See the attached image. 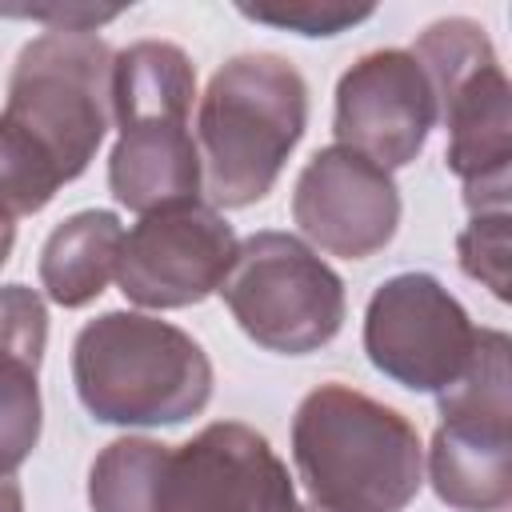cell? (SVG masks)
I'll return each mask as SVG.
<instances>
[{
	"label": "cell",
	"instance_id": "6da1fadb",
	"mask_svg": "<svg viewBox=\"0 0 512 512\" xmlns=\"http://www.w3.org/2000/svg\"><path fill=\"white\" fill-rule=\"evenodd\" d=\"M292 464L320 512H404L424 484L416 424L340 380L296 404Z\"/></svg>",
	"mask_w": 512,
	"mask_h": 512
},
{
	"label": "cell",
	"instance_id": "7a4b0ae2",
	"mask_svg": "<svg viewBox=\"0 0 512 512\" xmlns=\"http://www.w3.org/2000/svg\"><path fill=\"white\" fill-rule=\"evenodd\" d=\"M308 128V80L276 52L220 64L196 104L200 196L212 208H248L272 192Z\"/></svg>",
	"mask_w": 512,
	"mask_h": 512
},
{
	"label": "cell",
	"instance_id": "3957f363",
	"mask_svg": "<svg viewBox=\"0 0 512 512\" xmlns=\"http://www.w3.org/2000/svg\"><path fill=\"white\" fill-rule=\"evenodd\" d=\"M72 384L96 424L168 428L208 408L216 376L184 328L116 308L76 332Z\"/></svg>",
	"mask_w": 512,
	"mask_h": 512
},
{
	"label": "cell",
	"instance_id": "277c9868",
	"mask_svg": "<svg viewBox=\"0 0 512 512\" xmlns=\"http://www.w3.org/2000/svg\"><path fill=\"white\" fill-rule=\"evenodd\" d=\"M112 124V48L96 32L32 36L8 76L0 136L60 192L88 172Z\"/></svg>",
	"mask_w": 512,
	"mask_h": 512
},
{
	"label": "cell",
	"instance_id": "5b68a950",
	"mask_svg": "<svg viewBox=\"0 0 512 512\" xmlns=\"http://www.w3.org/2000/svg\"><path fill=\"white\" fill-rule=\"evenodd\" d=\"M436 96L448 132L444 164L464 188L472 216L508 212L512 192V88L488 32L468 16L428 24L408 48Z\"/></svg>",
	"mask_w": 512,
	"mask_h": 512
},
{
	"label": "cell",
	"instance_id": "8992f818",
	"mask_svg": "<svg viewBox=\"0 0 512 512\" xmlns=\"http://www.w3.org/2000/svg\"><path fill=\"white\" fill-rule=\"evenodd\" d=\"M220 296L240 332L280 356H308L332 344L348 316L344 280L292 232H252L240 240Z\"/></svg>",
	"mask_w": 512,
	"mask_h": 512
},
{
	"label": "cell",
	"instance_id": "52a82bcc",
	"mask_svg": "<svg viewBox=\"0 0 512 512\" xmlns=\"http://www.w3.org/2000/svg\"><path fill=\"white\" fill-rule=\"evenodd\" d=\"M480 328L432 272L388 276L364 308L368 364L408 392H444L472 360Z\"/></svg>",
	"mask_w": 512,
	"mask_h": 512
},
{
	"label": "cell",
	"instance_id": "ba28073f",
	"mask_svg": "<svg viewBox=\"0 0 512 512\" xmlns=\"http://www.w3.org/2000/svg\"><path fill=\"white\" fill-rule=\"evenodd\" d=\"M236 232L212 204H176L140 216L124 232L116 284L128 304L172 312L220 292L236 260Z\"/></svg>",
	"mask_w": 512,
	"mask_h": 512
},
{
	"label": "cell",
	"instance_id": "9c48e42d",
	"mask_svg": "<svg viewBox=\"0 0 512 512\" xmlns=\"http://www.w3.org/2000/svg\"><path fill=\"white\" fill-rule=\"evenodd\" d=\"M156 512H308L276 448L240 420H216L168 448Z\"/></svg>",
	"mask_w": 512,
	"mask_h": 512
},
{
	"label": "cell",
	"instance_id": "30bf717a",
	"mask_svg": "<svg viewBox=\"0 0 512 512\" xmlns=\"http://www.w3.org/2000/svg\"><path fill=\"white\" fill-rule=\"evenodd\" d=\"M436 128V96L408 48L364 52L336 84L332 132L384 172L408 168Z\"/></svg>",
	"mask_w": 512,
	"mask_h": 512
},
{
	"label": "cell",
	"instance_id": "8fae6325",
	"mask_svg": "<svg viewBox=\"0 0 512 512\" xmlns=\"http://www.w3.org/2000/svg\"><path fill=\"white\" fill-rule=\"evenodd\" d=\"M292 220L320 252L368 260L400 228V188L352 148H316L292 188Z\"/></svg>",
	"mask_w": 512,
	"mask_h": 512
},
{
	"label": "cell",
	"instance_id": "7c38bea8",
	"mask_svg": "<svg viewBox=\"0 0 512 512\" xmlns=\"http://www.w3.org/2000/svg\"><path fill=\"white\" fill-rule=\"evenodd\" d=\"M48 348V308L28 284H0V476L40 444V364Z\"/></svg>",
	"mask_w": 512,
	"mask_h": 512
},
{
	"label": "cell",
	"instance_id": "4fadbf2b",
	"mask_svg": "<svg viewBox=\"0 0 512 512\" xmlns=\"http://www.w3.org/2000/svg\"><path fill=\"white\" fill-rule=\"evenodd\" d=\"M108 192L128 212H160L200 200V148L188 124L152 120L120 128L108 152Z\"/></svg>",
	"mask_w": 512,
	"mask_h": 512
},
{
	"label": "cell",
	"instance_id": "5bb4252c",
	"mask_svg": "<svg viewBox=\"0 0 512 512\" xmlns=\"http://www.w3.org/2000/svg\"><path fill=\"white\" fill-rule=\"evenodd\" d=\"M428 484L456 512L512 504V424L440 420L428 444Z\"/></svg>",
	"mask_w": 512,
	"mask_h": 512
},
{
	"label": "cell",
	"instance_id": "9a60e30c",
	"mask_svg": "<svg viewBox=\"0 0 512 512\" xmlns=\"http://www.w3.org/2000/svg\"><path fill=\"white\" fill-rule=\"evenodd\" d=\"M124 248V224L108 208H84L60 220L40 248V288L60 308L92 304L108 280H116Z\"/></svg>",
	"mask_w": 512,
	"mask_h": 512
},
{
	"label": "cell",
	"instance_id": "2e32d148",
	"mask_svg": "<svg viewBox=\"0 0 512 512\" xmlns=\"http://www.w3.org/2000/svg\"><path fill=\"white\" fill-rule=\"evenodd\" d=\"M196 100V68L172 40H136L112 52V124H188Z\"/></svg>",
	"mask_w": 512,
	"mask_h": 512
},
{
	"label": "cell",
	"instance_id": "e0dca14e",
	"mask_svg": "<svg viewBox=\"0 0 512 512\" xmlns=\"http://www.w3.org/2000/svg\"><path fill=\"white\" fill-rule=\"evenodd\" d=\"M172 444L148 436H120L104 444L88 468L92 512H156V488Z\"/></svg>",
	"mask_w": 512,
	"mask_h": 512
},
{
	"label": "cell",
	"instance_id": "ac0fdd59",
	"mask_svg": "<svg viewBox=\"0 0 512 512\" xmlns=\"http://www.w3.org/2000/svg\"><path fill=\"white\" fill-rule=\"evenodd\" d=\"M512 340L500 328H480L472 360L464 372L436 392L440 420H484V424H512V372H508Z\"/></svg>",
	"mask_w": 512,
	"mask_h": 512
},
{
	"label": "cell",
	"instance_id": "d6986e66",
	"mask_svg": "<svg viewBox=\"0 0 512 512\" xmlns=\"http://www.w3.org/2000/svg\"><path fill=\"white\" fill-rule=\"evenodd\" d=\"M236 12L256 24L296 32V36H340V32L364 24L376 8L344 4V0H276V4H240Z\"/></svg>",
	"mask_w": 512,
	"mask_h": 512
},
{
	"label": "cell",
	"instance_id": "ffe728a7",
	"mask_svg": "<svg viewBox=\"0 0 512 512\" xmlns=\"http://www.w3.org/2000/svg\"><path fill=\"white\" fill-rule=\"evenodd\" d=\"M456 256L464 276L480 280L496 300H508V212L472 216L456 236Z\"/></svg>",
	"mask_w": 512,
	"mask_h": 512
},
{
	"label": "cell",
	"instance_id": "44dd1931",
	"mask_svg": "<svg viewBox=\"0 0 512 512\" xmlns=\"http://www.w3.org/2000/svg\"><path fill=\"white\" fill-rule=\"evenodd\" d=\"M0 512H24V492L16 476H0Z\"/></svg>",
	"mask_w": 512,
	"mask_h": 512
},
{
	"label": "cell",
	"instance_id": "7402d4cb",
	"mask_svg": "<svg viewBox=\"0 0 512 512\" xmlns=\"http://www.w3.org/2000/svg\"><path fill=\"white\" fill-rule=\"evenodd\" d=\"M12 248H16V220L0 212V268L8 264V256H12Z\"/></svg>",
	"mask_w": 512,
	"mask_h": 512
},
{
	"label": "cell",
	"instance_id": "603a6c76",
	"mask_svg": "<svg viewBox=\"0 0 512 512\" xmlns=\"http://www.w3.org/2000/svg\"><path fill=\"white\" fill-rule=\"evenodd\" d=\"M308 512H320V508H312V504H308Z\"/></svg>",
	"mask_w": 512,
	"mask_h": 512
}]
</instances>
